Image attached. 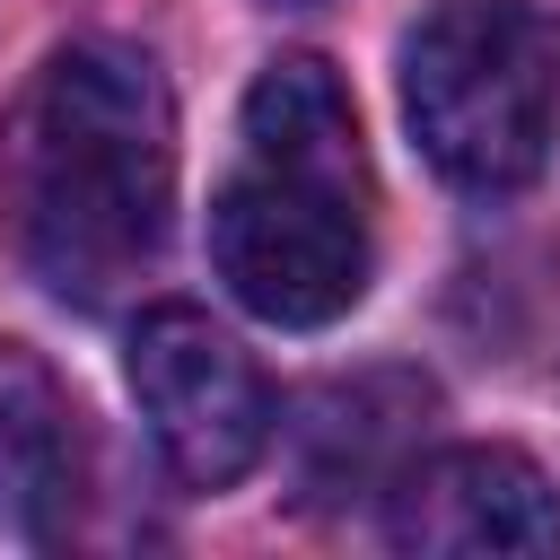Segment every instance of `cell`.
<instances>
[{
    "instance_id": "6da1fadb",
    "label": "cell",
    "mask_w": 560,
    "mask_h": 560,
    "mask_svg": "<svg viewBox=\"0 0 560 560\" xmlns=\"http://www.w3.org/2000/svg\"><path fill=\"white\" fill-rule=\"evenodd\" d=\"M0 210L52 298L114 306L175 219V96L158 61L114 35L44 52L0 122Z\"/></svg>"
},
{
    "instance_id": "7a4b0ae2",
    "label": "cell",
    "mask_w": 560,
    "mask_h": 560,
    "mask_svg": "<svg viewBox=\"0 0 560 560\" xmlns=\"http://www.w3.org/2000/svg\"><path fill=\"white\" fill-rule=\"evenodd\" d=\"M368 149L350 88L315 52L254 70L236 114V166L210 201V271L280 332H324L368 298Z\"/></svg>"
},
{
    "instance_id": "3957f363",
    "label": "cell",
    "mask_w": 560,
    "mask_h": 560,
    "mask_svg": "<svg viewBox=\"0 0 560 560\" xmlns=\"http://www.w3.org/2000/svg\"><path fill=\"white\" fill-rule=\"evenodd\" d=\"M402 114L455 192H525L560 140V18L542 0H438L402 35Z\"/></svg>"
},
{
    "instance_id": "277c9868",
    "label": "cell",
    "mask_w": 560,
    "mask_h": 560,
    "mask_svg": "<svg viewBox=\"0 0 560 560\" xmlns=\"http://www.w3.org/2000/svg\"><path fill=\"white\" fill-rule=\"evenodd\" d=\"M131 402L184 490L245 481L280 438V402H271L262 368L201 306H149L131 324Z\"/></svg>"
},
{
    "instance_id": "5b68a950",
    "label": "cell",
    "mask_w": 560,
    "mask_h": 560,
    "mask_svg": "<svg viewBox=\"0 0 560 560\" xmlns=\"http://www.w3.org/2000/svg\"><path fill=\"white\" fill-rule=\"evenodd\" d=\"M385 542L420 560H542L560 551V490L516 446H438L394 472Z\"/></svg>"
},
{
    "instance_id": "8992f818",
    "label": "cell",
    "mask_w": 560,
    "mask_h": 560,
    "mask_svg": "<svg viewBox=\"0 0 560 560\" xmlns=\"http://www.w3.org/2000/svg\"><path fill=\"white\" fill-rule=\"evenodd\" d=\"M438 394L429 376L411 368H359V376H332L298 402L289 420V446H298V490L306 499H350V490H394V472L411 464L420 429H429Z\"/></svg>"
},
{
    "instance_id": "52a82bcc",
    "label": "cell",
    "mask_w": 560,
    "mask_h": 560,
    "mask_svg": "<svg viewBox=\"0 0 560 560\" xmlns=\"http://www.w3.org/2000/svg\"><path fill=\"white\" fill-rule=\"evenodd\" d=\"M70 508H79V411L35 350L0 341V534L52 542Z\"/></svg>"
}]
</instances>
